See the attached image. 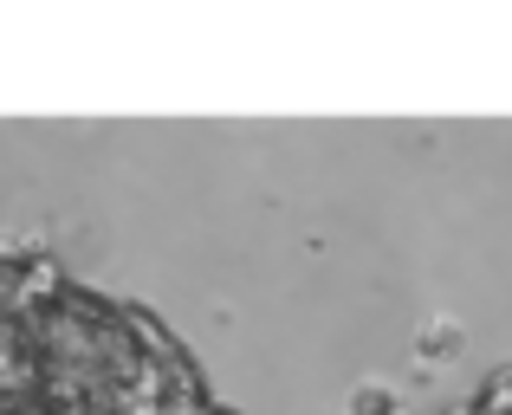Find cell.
I'll return each instance as SVG.
<instances>
[{
    "label": "cell",
    "instance_id": "6da1fadb",
    "mask_svg": "<svg viewBox=\"0 0 512 415\" xmlns=\"http://www.w3.org/2000/svg\"><path fill=\"white\" fill-rule=\"evenodd\" d=\"M0 415H227L143 305L0 253Z\"/></svg>",
    "mask_w": 512,
    "mask_h": 415
},
{
    "label": "cell",
    "instance_id": "7a4b0ae2",
    "mask_svg": "<svg viewBox=\"0 0 512 415\" xmlns=\"http://www.w3.org/2000/svg\"><path fill=\"white\" fill-rule=\"evenodd\" d=\"M467 415H512V390H500V396H487V403H474Z\"/></svg>",
    "mask_w": 512,
    "mask_h": 415
}]
</instances>
